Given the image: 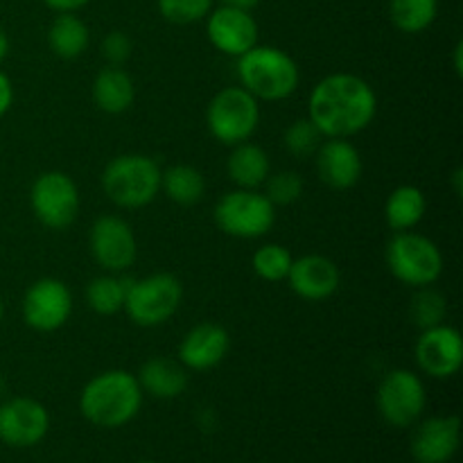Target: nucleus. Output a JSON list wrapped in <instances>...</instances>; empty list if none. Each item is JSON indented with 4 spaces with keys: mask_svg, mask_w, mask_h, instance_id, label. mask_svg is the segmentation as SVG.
Wrapping results in <instances>:
<instances>
[{
    "mask_svg": "<svg viewBox=\"0 0 463 463\" xmlns=\"http://www.w3.org/2000/svg\"><path fill=\"white\" fill-rule=\"evenodd\" d=\"M378 95L373 86L353 72L326 75L307 98V118L324 138H353L373 125Z\"/></svg>",
    "mask_w": 463,
    "mask_h": 463,
    "instance_id": "obj_1",
    "label": "nucleus"
},
{
    "mask_svg": "<svg viewBox=\"0 0 463 463\" xmlns=\"http://www.w3.org/2000/svg\"><path fill=\"white\" fill-rule=\"evenodd\" d=\"M143 398L138 378L131 371L109 369L84 384L80 393V411L95 428L118 430L140 414Z\"/></svg>",
    "mask_w": 463,
    "mask_h": 463,
    "instance_id": "obj_2",
    "label": "nucleus"
},
{
    "mask_svg": "<svg viewBox=\"0 0 463 463\" xmlns=\"http://www.w3.org/2000/svg\"><path fill=\"white\" fill-rule=\"evenodd\" d=\"M238 80L258 102H280L298 90L301 68L285 50L258 43L238 57Z\"/></svg>",
    "mask_w": 463,
    "mask_h": 463,
    "instance_id": "obj_3",
    "label": "nucleus"
},
{
    "mask_svg": "<svg viewBox=\"0 0 463 463\" xmlns=\"http://www.w3.org/2000/svg\"><path fill=\"white\" fill-rule=\"evenodd\" d=\"M161 165L147 154H120L102 172V190L109 202L125 211L145 208L161 193Z\"/></svg>",
    "mask_w": 463,
    "mask_h": 463,
    "instance_id": "obj_4",
    "label": "nucleus"
},
{
    "mask_svg": "<svg viewBox=\"0 0 463 463\" xmlns=\"http://www.w3.org/2000/svg\"><path fill=\"white\" fill-rule=\"evenodd\" d=\"M384 260L393 279L414 289L434 285L446 269L439 244L416 231H402L393 235L384 251Z\"/></svg>",
    "mask_w": 463,
    "mask_h": 463,
    "instance_id": "obj_5",
    "label": "nucleus"
},
{
    "mask_svg": "<svg viewBox=\"0 0 463 463\" xmlns=\"http://www.w3.org/2000/svg\"><path fill=\"white\" fill-rule=\"evenodd\" d=\"M184 303V285L175 274L158 271L127 283L125 307L138 328H156L167 324Z\"/></svg>",
    "mask_w": 463,
    "mask_h": 463,
    "instance_id": "obj_6",
    "label": "nucleus"
},
{
    "mask_svg": "<svg viewBox=\"0 0 463 463\" xmlns=\"http://www.w3.org/2000/svg\"><path fill=\"white\" fill-rule=\"evenodd\" d=\"M213 217L222 233L238 240H258L274 229L276 206L260 190L235 188L217 199Z\"/></svg>",
    "mask_w": 463,
    "mask_h": 463,
    "instance_id": "obj_7",
    "label": "nucleus"
},
{
    "mask_svg": "<svg viewBox=\"0 0 463 463\" xmlns=\"http://www.w3.org/2000/svg\"><path fill=\"white\" fill-rule=\"evenodd\" d=\"M206 125L217 143L233 145L251 140L260 125V102L242 86H226L208 102Z\"/></svg>",
    "mask_w": 463,
    "mask_h": 463,
    "instance_id": "obj_8",
    "label": "nucleus"
},
{
    "mask_svg": "<svg viewBox=\"0 0 463 463\" xmlns=\"http://www.w3.org/2000/svg\"><path fill=\"white\" fill-rule=\"evenodd\" d=\"M375 405L384 423L392 428H414L428 407V389L423 378L410 369L389 371L378 384Z\"/></svg>",
    "mask_w": 463,
    "mask_h": 463,
    "instance_id": "obj_9",
    "label": "nucleus"
},
{
    "mask_svg": "<svg viewBox=\"0 0 463 463\" xmlns=\"http://www.w3.org/2000/svg\"><path fill=\"white\" fill-rule=\"evenodd\" d=\"M30 206L41 226L63 231L72 226L81 208L75 179L61 170H48L34 179L30 188Z\"/></svg>",
    "mask_w": 463,
    "mask_h": 463,
    "instance_id": "obj_10",
    "label": "nucleus"
},
{
    "mask_svg": "<svg viewBox=\"0 0 463 463\" xmlns=\"http://www.w3.org/2000/svg\"><path fill=\"white\" fill-rule=\"evenodd\" d=\"M89 247L93 260L109 274H122L138 260V240L120 215H99L90 226Z\"/></svg>",
    "mask_w": 463,
    "mask_h": 463,
    "instance_id": "obj_11",
    "label": "nucleus"
},
{
    "mask_svg": "<svg viewBox=\"0 0 463 463\" xmlns=\"http://www.w3.org/2000/svg\"><path fill=\"white\" fill-rule=\"evenodd\" d=\"M21 315L27 328L36 333H54L63 328L72 315V292L63 280L39 279L25 289Z\"/></svg>",
    "mask_w": 463,
    "mask_h": 463,
    "instance_id": "obj_12",
    "label": "nucleus"
},
{
    "mask_svg": "<svg viewBox=\"0 0 463 463\" xmlns=\"http://www.w3.org/2000/svg\"><path fill=\"white\" fill-rule=\"evenodd\" d=\"M416 364L420 373L432 380L455 378L463 366V339L457 328L448 324L420 330L416 339Z\"/></svg>",
    "mask_w": 463,
    "mask_h": 463,
    "instance_id": "obj_13",
    "label": "nucleus"
},
{
    "mask_svg": "<svg viewBox=\"0 0 463 463\" xmlns=\"http://www.w3.org/2000/svg\"><path fill=\"white\" fill-rule=\"evenodd\" d=\"M50 411L27 396L9 398L0 405V441L9 448H34L48 437Z\"/></svg>",
    "mask_w": 463,
    "mask_h": 463,
    "instance_id": "obj_14",
    "label": "nucleus"
},
{
    "mask_svg": "<svg viewBox=\"0 0 463 463\" xmlns=\"http://www.w3.org/2000/svg\"><path fill=\"white\" fill-rule=\"evenodd\" d=\"M206 34L213 48L238 59L258 45V23L247 9L220 5L206 16Z\"/></svg>",
    "mask_w": 463,
    "mask_h": 463,
    "instance_id": "obj_15",
    "label": "nucleus"
},
{
    "mask_svg": "<svg viewBox=\"0 0 463 463\" xmlns=\"http://www.w3.org/2000/svg\"><path fill=\"white\" fill-rule=\"evenodd\" d=\"M461 443L459 416H430L419 420L410 441L416 463H448L455 459Z\"/></svg>",
    "mask_w": 463,
    "mask_h": 463,
    "instance_id": "obj_16",
    "label": "nucleus"
},
{
    "mask_svg": "<svg viewBox=\"0 0 463 463\" xmlns=\"http://www.w3.org/2000/svg\"><path fill=\"white\" fill-rule=\"evenodd\" d=\"M285 280L298 298L319 303L337 294L339 285H342V271H339L337 262L330 260V258L319 256V253H307V256L294 258Z\"/></svg>",
    "mask_w": 463,
    "mask_h": 463,
    "instance_id": "obj_17",
    "label": "nucleus"
},
{
    "mask_svg": "<svg viewBox=\"0 0 463 463\" xmlns=\"http://www.w3.org/2000/svg\"><path fill=\"white\" fill-rule=\"evenodd\" d=\"M229 351V330L213 321H203L184 335L176 357L188 371H211L226 360Z\"/></svg>",
    "mask_w": 463,
    "mask_h": 463,
    "instance_id": "obj_18",
    "label": "nucleus"
},
{
    "mask_svg": "<svg viewBox=\"0 0 463 463\" xmlns=\"http://www.w3.org/2000/svg\"><path fill=\"white\" fill-rule=\"evenodd\" d=\"M319 179L333 190H351L360 184L364 163L348 138H324L315 154Z\"/></svg>",
    "mask_w": 463,
    "mask_h": 463,
    "instance_id": "obj_19",
    "label": "nucleus"
},
{
    "mask_svg": "<svg viewBox=\"0 0 463 463\" xmlns=\"http://www.w3.org/2000/svg\"><path fill=\"white\" fill-rule=\"evenodd\" d=\"M138 384L143 393L156 398V401H175L184 396L188 389L190 375L188 369L179 360L172 357H149L138 371Z\"/></svg>",
    "mask_w": 463,
    "mask_h": 463,
    "instance_id": "obj_20",
    "label": "nucleus"
},
{
    "mask_svg": "<svg viewBox=\"0 0 463 463\" xmlns=\"http://www.w3.org/2000/svg\"><path fill=\"white\" fill-rule=\"evenodd\" d=\"M93 102L109 116L129 111L136 102V84L122 66H107L93 80Z\"/></svg>",
    "mask_w": 463,
    "mask_h": 463,
    "instance_id": "obj_21",
    "label": "nucleus"
},
{
    "mask_svg": "<svg viewBox=\"0 0 463 463\" xmlns=\"http://www.w3.org/2000/svg\"><path fill=\"white\" fill-rule=\"evenodd\" d=\"M226 175L233 181L235 188L260 190L265 185L267 176L271 175L269 154L256 143L233 145L229 158H226Z\"/></svg>",
    "mask_w": 463,
    "mask_h": 463,
    "instance_id": "obj_22",
    "label": "nucleus"
},
{
    "mask_svg": "<svg viewBox=\"0 0 463 463\" xmlns=\"http://www.w3.org/2000/svg\"><path fill=\"white\" fill-rule=\"evenodd\" d=\"M428 213V197L419 185H398L384 202V222L392 231H414Z\"/></svg>",
    "mask_w": 463,
    "mask_h": 463,
    "instance_id": "obj_23",
    "label": "nucleus"
},
{
    "mask_svg": "<svg viewBox=\"0 0 463 463\" xmlns=\"http://www.w3.org/2000/svg\"><path fill=\"white\" fill-rule=\"evenodd\" d=\"M90 30L77 14H57L48 30V45L59 59L81 57L89 50Z\"/></svg>",
    "mask_w": 463,
    "mask_h": 463,
    "instance_id": "obj_24",
    "label": "nucleus"
},
{
    "mask_svg": "<svg viewBox=\"0 0 463 463\" xmlns=\"http://www.w3.org/2000/svg\"><path fill=\"white\" fill-rule=\"evenodd\" d=\"M161 190L170 202L179 206H194L206 194V179L202 172L193 165H170L161 175Z\"/></svg>",
    "mask_w": 463,
    "mask_h": 463,
    "instance_id": "obj_25",
    "label": "nucleus"
},
{
    "mask_svg": "<svg viewBox=\"0 0 463 463\" xmlns=\"http://www.w3.org/2000/svg\"><path fill=\"white\" fill-rule=\"evenodd\" d=\"M127 283H129V279H120L118 274H109V271L102 276H95L86 285V303L99 317L118 315L125 307Z\"/></svg>",
    "mask_w": 463,
    "mask_h": 463,
    "instance_id": "obj_26",
    "label": "nucleus"
},
{
    "mask_svg": "<svg viewBox=\"0 0 463 463\" xmlns=\"http://www.w3.org/2000/svg\"><path fill=\"white\" fill-rule=\"evenodd\" d=\"M439 0H389V18L405 34H420L437 21Z\"/></svg>",
    "mask_w": 463,
    "mask_h": 463,
    "instance_id": "obj_27",
    "label": "nucleus"
},
{
    "mask_svg": "<svg viewBox=\"0 0 463 463\" xmlns=\"http://www.w3.org/2000/svg\"><path fill=\"white\" fill-rule=\"evenodd\" d=\"M292 262L294 256L289 253V249L276 242H267L258 247L251 258V267L256 276L267 280V283H280V280L288 279Z\"/></svg>",
    "mask_w": 463,
    "mask_h": 463,
    "instance_id": "obj_28",
    "label": "nucleus"
},
{
    "mask_svg": "<svg viewBox=\"0 0 463 463\" xmlns=\"http://www.w3.org/2000/svg\"><path fill=\"white\" fill-rule=\"evenodd\" d=\"M446 315L448 301L441 292H437L432 285L416 289L414 298L410 303V319L414 321V326L425 330L432 328V326L446 324Z\"/></svg>",
    "mask_w": 463,
    "mask_h": 463,
    "instance_id": "obj_29",
    "label": "nucleus"
},
{
    "mask_svg": "<svg viewBox=\"0 0 463 463\" xmlns=\"http://www.w3.org/2000/svg\"><path fill=\"white\" fill-rule=\"evenodd\" d=\"M321 143H324V136L312 125L310 118H298L283 134L285 149L297 158H315Z\"/></svg>",
    "mask_w": 463,
    "mask_h": 463,
    "instance_id": "obj_30",
    "label": "nucleus"
},
{
    "mask_svg": "<svg viewBox=\"0 0 463 463\" xmlns=\"http://www.w3.org/2000/svg\"><path fill=\"white\" fill-rule=\"evenodd\" d=\"M265 197L274 206H292L303 197V179L298 172L283 170L269 175L265 181Z\"/></svg>",
    "mask_w": 463,
    "mask_h": 463,
    "instance_id": "obj_31",
    "label": "nucleus"
},
{
    "mask_svg": "<svg viewBox=\"0 0 463 463\" xmlns=\"http://www.w3.org/2000/svg\"><path fill=\"white\" fill-rule=\"evenodd\" d=\"M213 0H158V12L167 23L190 25L199 23L211 14Z\"/></svg>",
    "mask_w": 463,
    "mask_h": 463,
    "instance_id": "obj_32",
    "label": "nucleus"
},
{
    "mask_svg": "<svg viewBox=\"0 0 463 463\" xmlns=\"http://www.w3.org/2000/svg\"><path fill=\"white\" fill-rule=\"evenodd\" d=\"M131 50H134V43H131L127 32L113 30L104 36L102 54L109 61V66H122L131 57Z\"/></svg>",
    "mask_w": 463,
    "mask_h": 463,
    "instance_id": "obj_33",
    "label": "nucleus"
},
{
    "mask_svg": "<svg viewBox=\"0 0 463 463\" xmlns=\"http://www.w3.org/2000/svg\"><path fill=\"white\" fill-rule=\"evenodd\" d=\"M14 104V84L9 80L7 72L0 71V118H5L9 113Z\"/></svg>",
    "mask_w": 463,
    "mask_h": 463,
    "instance_id": "obj_34",
    "label": "nucleus"
},
{
    "mask_svg": "<svg viewBox=\"0 0 463 463\" xmlns=\"http://www.w3.org/2000/svg\"><path fill=\"white\" fill-rule=\"evenodd\" d=\"M43 3L57 14H75L84 9L90 0H43Z\"/></svg>",
    "mask_w": 463,
    "mask_h": 463,
    "instance_id": "obj_35",
    "label": "nucleus"
},
{
    "mask_svg": "<svg viewBox=\"0 0 463 463\" xmlns=\"http://www.w3.org/2000/svg\"><path fill=\"white\" fill-rule=\"evenodd\" d=\"M452 66H455L457 77H463V43L457 41L455 45V54H452Z\"/></svg>",
    "mask_w": 463,
    "mask_h": 463,
    "instance_id": "obj_36",
    "label": "nucleus"
},
{
    "mask_svg": "<svg viewBox=\"0 0 463 463\" xmlns=\"http://www.w3.org/2000/svg\"><path fill=\"white\" fill-rule=\"evenodd\" d=\"M220 3L226 5V7H238V9H247V12H251L253 7H258L260 0H220Z\"/></svg>",
    "mask_w": 463,
    "mask_h": 463,
    "instance_id": "obj_37",
    "label": "nucleus"
},
{
    "mask_svg": "<svg viewBox=\"0 0 463 463\" xmlns=\"http://www.w3.org/2000/svg\"><path fill=\"white\" fill-rule=\"evenodd\" d=\"M452 185H455V194L457 197H461V193H463V170L461 167H457L455 172H452Z\"/></svg>",
    "mask_w": 463,
    "mask_h": 463,
    "instance_id": "obj_38",
    "label": "nucleus"
},
{
    "mask_svg": "<svg viewBox=\"0 0 463 463\" xmlns=\"http://www.w3.org/2000/svg\"><path fill=\"white\" fill-rule=\"evenodd\" d=\"M7 54H9V39L7 34H5V30H0V63L7 59Z\"/></svg>",
    "mask_w": 463,
    "mask_h": 463,
    "instance_id": "obj_39",
    "label": "nucleus"
},
{
    "mask_svg": "<svg viewBox=\"0 0 463 463\" xmlns=\"http://www.w3.org/2000/svg\"><path fill=\"white\" fill-rule=\"evenodd\" d=\"M3 317H5V303L3 298H0V324H3Z\"/></svg>",
    "mask_w": 463,
    "mask_h": 463,
    "instance_id": "obj_40",
    "label": "nucleus"
},
{
    "mask_svg": "<svg viewBox=\"0 0 463 463\" xmlns=\"http://www.w3.org/2000/svg\"><path fill=\"white\" fill-rule=\"evenodd\" d=\"M3 387H5V383H3V378H0V392H3Z\"/></svg>",
    "mask_w": 463,
    "mask_h": 463,
    "instance_id": "obj_41",
    "label": "nucleus"
},
{
    "mask_svg": "<svg viewBox=\"0 0 463 463\" xmlns=\"http://www.w3.org/2000/svg\"><path fill=\"white\" fill-rule=\"evenodd\" d=\"M136 463H156V461H136Z\"/></svg>",
    "mask_w": 463,
    "mask_h": 463,
    "instance_id": "obj_42",
    "label": "nucleus"
}]
</instances>
